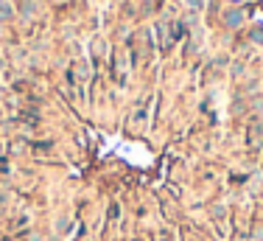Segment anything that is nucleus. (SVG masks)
<instances>
[{"mask_svg":"<svg viewBox=\"0 0 263 241\" xmlns=\"http://www.w3.org/2000/svg\"><path fill=\"white\" fill-rule=\"evenodd\" d=\"M12 17H14L12 6H6V3H0V23H6V20H12Z\"/></svg>","mask_w":263,"mask_h":241,"instance_id":"f03ea898","label":"nucleus"},{"mask_svg":"<svg viewBox=\"0 0 263 241\" xmlns=\"http://www.w3.org/2000/svg\"><path fill=\"white\" fill-rule=\"evenodd\" d=\"M34 9H36L34 0H25V3H23V17H31V14H34Z\"/></svg>","mask_w":263,"mask_h":241,"instance_id":"7ed1b4c3","label":"nucleus"},{"mask_svg":"<svg viewBox=\"0 0 263 241\" xmlns=\"http://www.w3.org/2000/svg\"><path fill=\"white\" fill-rule=\"evenodd\" d=\"M202 3H204V0H188V6H191V9H202Z\"/></svg>","mask_w":263,"mask_h":241,"instance_id":"39448f33","label":"nucleus"},{"mask_svg":"<svg viewBox=\"0 0 263 241\" xmlns=\"http://www.w3.org/2000/svg\"><path fill=\"white\" fill-rule=\"evenodd\" d=\"M244 9H230V12H224V17H222V23L227 25V28H241L244 25Z\"/></svg>","mask_w":263,"mask_h":241,"instance_id":"f257e3e1","label":"nucleus"},{"mask_svg":"<svg viewBox=\"0 0 263 241\" xmlns=\"http://www.w3.org/2000/svg\"><path fill=\"white\" fill-rule=\"evenodd\" d=\"M249 39H252V43H257V45H260V43H263V28H252Z\"/></svg>","mask_w":263,"mask_h":241,"instance_id":"20e7f679","label":"nucleus"}]
</instances>
